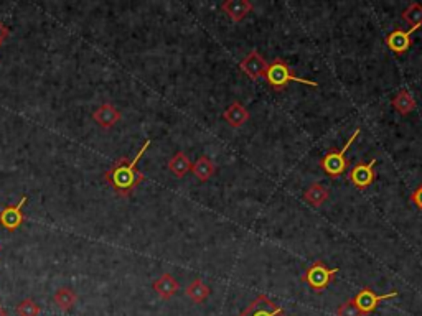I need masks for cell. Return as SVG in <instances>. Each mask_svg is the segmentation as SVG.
I'll list each match as a JSON object with an SVG mask.
<instances>
[{
	"instance_id": "6da1fadb",
	"label": "cell",
	"mask_w": 422,
	"mask_h": 316,
	"mask_svg": "<svg viewBox=\"0 0 422 316\" xmlns=\"http://www.w3.org/2000/svg\"><path fill=\"white\" fill-rule=\"evenodd\" d=\"M151 143V140H145L142 148L137 152V155L132 157V160L127 157L119 158L116 164L104 173V179L117 195L129 196L135 191V188H137L140 183L145 182V175L142 171H139L137 164L140 161V158L144 157V153L149 150Z\"/></svg>"
},
{
	"instance_id": "7a4b0ae2",
	"label": "cell",
	"mask_w": 422,
	"mask_h": 316,
	"mask_svg": "<svg viewBox=\"0 0 422 316\" xmlns=\"http://www.w3.org/2000/svg\"><path fill=\"white\" fill-rule=\"evenodd\" d=\"M264 78H266L267 85L274 87V89H284V87H287V85H290V82H301V85H307L312 87L319 86V82L310 81V79L297 78L296 74L292 73V69H290V66L280 58H276L269 66H267L266 76Z\"/></svg>"
},
{
	"instance_id": "3957f363",
	"label": "cell",
	"mask_w": 422,
	"mask_h": 316,
	"mask_svg": "<svg viewBox=\"0 0 422 316\" xmlns=\"http://www.w3.org/2000/svg\"><path fill=\"white\" fill-rule=\"evenodd\" d=\"M358 135H360V129H356L353 134H351V137L346 140V143L343 145L341 150H330L327 155L320 160V168H322L328 177L337 178L345 173L346 168H348V160L345 158V153L350 150V147L353 145Z\"/></svg>"
},
{
	"instance_id": "277c9868",
	"label": "cell",
	"mask_w": 422,
	"mask_h": 316,
	"mask_svg": "<svg viewBox=\"0 0 422 316\" xmlns=\"http://www.w3.org/2000/svg\"><path fill=\"white\" fill-rule=\"evenodd\" d=\"M338 274V269H328L322 261H316L307 269L305 274L302 275V282L307 283L314 292L320 293L332 283V280L335 279Z\"/></svg>"
},
{
	"instance_id": "5b68a950",
	"label": "cell",
	"mask_w": 422,
	"mask_h": 316,
	"mask_svg": "<svg viewBox=\"0 0 422 316\" xmlns=\"http://www.w3.org/2000/svg\"><path fill=\"white\" fill-rule=\"evenodd\" d=\"M396 297H398V292L386 293V295H376L371 288L366 287V288L360 290V292L355 295V298H351V300H353L356 308L360 310V313L369 315V313H373L378 306H380L381 301L391 300V298H396Z\"/></svg>"
},
{
	"instance_id": "8992f818",
	"label": "cell",
	"mask_w": 422,
	"mask_h": 316,
	"mask_svg": "<svg viewBox=\"0 0 422 316\" xmlns=\"http://www.w3.org/2000/svg\"><path fill=\"white\" fill-rule=\"evenodd\" d=\"M26 201H28V196L24 195L15 206H6V208H2V211H0V226L12 232L19 229L25 221L24 206L26 204Z\"/></svg>"
},
{
	"instance_id": "52a82bcc",
	"label": "cell",
	"mask_w": 422,
	"mask_h": 316,
	"mask_svg": "<svg viewBox=\"0 0 422 316\" xmlns=\"http://www.w3.org/2000/svg\"><path fill=\"white\" fill-rule=\"evenodd\" d=\"M237 316H289L285 311L277 306L269 297L259 295L244 311Z\"/></svg>"
},
{
	"instance_id": "ba28073f",
	"label": "cell",
	"mask_w": 422,
	"mask_h": 316,
	"mask_svg": "<svg viewBox=\"0 0 422 316\" xmlns=\"http://www.w3.org/2000/svg\"><path fill=\"white\" fill-rule=\"evenodd\" d=\"M375 165H376V158H373L369 164H356L351 171L348 173V179L355 184V188L358 190H366V188L375 182Z\"/></svg>"
},
{
	"instance_id": "9c48e42d",
	"label": "cell",
	"mask_w": 422,
	"mask_h": 316,
	"mask_svg": "<svg viewBox=\"0 0 422 316\" xmlns=\"http://www.w3.org/2000/svg\"><path fill=\"white\" fill-rule=\"evenodd\" d=\"M267 66H269V64L266 63V60H264V56L261 55V53L253 50L243 61H241L239 69L244 74H248V76L253 79V81H258L259 78L266 76Z\"/></svg>"
},
{
	"instance_id": "30bf717a",
	"label": "cell",
	"mask_w": 422,
	"mask_h": 316,
	"mask_svg": "<svg viewBox=\"0 0 422 316\" xmlns=\"http://www.w3.org/2000/svg\"><path fill=\"white\" fill-rule=\"evenodd\" d=\"M92 119H94L96 124H99L103 129H112L122 119V114L119 112L111 103H106L99 105V107L92 112Z\"/></svg>"
},
{
	"instance_id": "8fae6325",
	"label": "cell",
	"mask_w": 422,
	"mask_h": 316,
	"mask_svg": "<svg viewBox=\"0 0 422 316\" xmlns=\"http://www.w3.org/2000/svg\"><path fill=\"white\" fill-rule=\"evenodd\" d=\"M417 28H411L409 32H404V30H394L391 32L388 37H386V45H388L389 50H393L396 55H403L406 53L409 48L412 45L411 35L416 32Z\"/></svg>"
},
{
	"instance_id": "7c38bea8",
	"label": "cell",
	"mask_w": 422,
	"mask_h": 316,
	"mask_svg": "<svg viewBox=\"0 0 422 316\" xmlns=\"http://www.w3.org/2000/svg\"><path fill=\"white\" fill-rule=\"evenodd\" d=\"M221 8L235 24H239L248 13L253 12V3L249 0H226L223 2Z\"/></svg>"
},
{
	"instance_id": "4fadbf2b",
	"label": "cell",
	"mask_w": 422,
	"mask_h": 316,
	"mask_svg": "<svg viewBox=\"0 0 422 316\" xmlns=\"http://www.w3.org/2000/svg\"><path fill=\"white\" fill-rule=\"evenodd\" d=\"M152 287L162 300H170L180 290V283L170 274H164L152 283Z\"/></svg>"
},
{
	"instance_id": "5bb4252c",
	"label": "cell",
	"mask_w": 422,
	"mask_h": 316,
	"mask_svg": "<svg viewBox=\"0 0 422 316\" xmlns=\"http://www.w3.org/2000/svg\"><path fill=\"white\" fill-rule=\"evenodd\" d=\"M223 117L228 124L237 129V127L244 125L246 122L249 121V112L239 100H235V103H231L230 107L223 112Z\"/></svg>"
},
{
	"instance_id": "9a60e30c",
	"label": "cell",
	"mask_w": 422,
	"mask_h": 316,
	"mask_svg": "<svg viewBox=\"0 0 422 316\" xmlns=\"http://www.w3.org/2000/svg\"><path fill=\"white\" fill-rule=\"evenodd\" d=\"M391 104H393V107L401 114V116H407L409 112H412L416 109V99L412 98L411 92L407 89L399 91L393 98V100H391Z\"/></svg>"
},
{
	"instance_id": "2e32d148",
	"label": "cell",
	"mask_w": 422,
	"mask_h": 316,
	"mask_svg": "<svg viewBox=\"0 0 422 316\" xmlns=\"http://www.w3.org/2000/svg\"><path fill=\"white\" fill-rule=\"evenodd\" d=\"M192 171L200 182H208L214 175V171H217V166H214V164L208 157H200L195 164L192 165Z\"/></svg>"
},
{
	"instance_id": "e0dca14e",
	"label": "cell",
	"mask_w": 422,
	"mask_h": 316,
	"mask_svg": "<svg viewBox=\"0 0 422 316\" xmlns=\"http://www.w3.org/2000/svg\"><path fill=\"white\" fill-rule=\"evenodd\" d=\"M169 170L175 175L177 178H183L188 171L192 170V161L190 158L185 155L183 152H177L169 161Z\"/></svg>"
},
{
	"instance_id": "ac0fdd59",
	"label": "cell",
	"mask_w": 422,
	"mask_h": 316,
	"mask_svg": "<svg viewBox=\"0 0 422 316\" xmlns=\"http://www.w3.org/2000/svg\"><path fill=\"white\" fill-rule=\"evenodd\" d=\"M53 301L56 303V306H58L61 311H71L74 305L78 303V295L71 288H60L56 290Z\"/></svg>"
},
{
	"instance_id": "d6986e66",
	"label": "cell",
	"mask_w": 422,
	"mask_h": 316,
	"mask_svg": "<svg viewBox=\"0 0 422 316\" xmlns=\"http://www.w3.org/2000/svg\"><path fill=\"white\" fill-rule=\"evenodd\" d=\"M185 293H187V297L195 303H203L206 298L210 297L211 290L208 285L203 282V280L195 279L190 285H188L187 290H185Z\"/></svg>"
},
{
	"instance_id": "ffe728a7",
	"label": "cell",
	"mask_w": 422,
	"mask_h": 316,
	"mask_svg": "<svg viewBox=\"0 0 422 316\" xmlns=\"http://www.w3.org/2000/svg\"><path fill=\"white\" fill-rule=\"evenodd\" d=\"M303 198H305L307 203H310L312 206H315V208H319V206H322L325 201L328 200V190L323 186V184L314 183L309 190L305 191Z\"/></svg>"
},
{
	"instance_id": "44dd1931",
	"label": "cell",
	"mask_w": 422,
	"mask_h": 316,
	"mask_svg": "<svg viewBox=\"0 0 422 316\" xmlns=\"http://www.w3.org/2000/svg\"><path fill=\"white\" fill-rule=\"evenodd\" d=\"M403 19L411 25V28L419 30L422 26V3L419 2L409 3L406 10L403 12Z\"/></svg>"
},
{
	"instance_id": "7402d4cb",
	"label": "cell",
	"mask_w": 422,
	"mask_h": 316,
	"mask_svg": "<svg viewBox=\"0 0 422 316\" xmlns=\"http://www.w3.org/2000/svg\"><path fill=\"white\" fill-rule=\"evenodd\" d=\"M15 311L19 316H40L42 308H40L32 298H25V300H22L19 305H17Z\"/></svg>"
},
{
	"instance_id": "603a6c76",
	"label": "cell",
	"mask_w": 422,
	"mask_h": 316,
	"mask_svg": "<svg viewBox=\"0 0 422 316\" xmlns=\"http://www.w3.org/2000/svg\"><path fill=\"white\" fill-rule=\"evenodd\" d=\"M337 316H363L360 313V310L356 308V305L353 300H346L345 303H341L337 310Z\"/></svg>"
},
{
	"instance_id": "cb8c5ba5",
	"label": "cell",
	"mask_w": 422,
	"mask_h": 316,
	"mask_svg": "<svg viewBox=\"0 0 422 316\" xmlns=\"http://www.w3.org/2000/svg\"><path fill=\"white\" fill-rule=\"evenodd\" d=\"M411 201L422 211V184H419V186L414 190V193H412Z\"/></svg>"
},
{
	"instance_id": "d4e9b609",
	"label": "cell",
	"mask_w": 422,
	"mask_h": 316,
	"mask_svg": "<svg viewBox=\"0 0 422 316\" xmlns=\"http://www.w3.org/2000/svg\"><path fill=\"white\" fill-rule=\"evenodd\" d=\"M8 33H10V32H8L7 26L3 25L2 21H0V45H2V43L6 42V38L8 37Z\"/></svg>"
},
{
	"instance_id": "484cf974",
	"label": "cell",
	"mask_w": 422,
	"mask_h": 316,
	"mask_svg": "<svg viewBox=\"0 0 422 316\" xmlns=\"http://www.w3.org/2000/svg\"><path fill=\"white\" fill-rule=\"evenodd\" d=\"M0 316H8V315H7V310L3 308L2 305H0Z\"/></svg>"
},
{
	"instance_id": "4316f807",
	"label": "cell",
	"mask_w": 422,
	"mask_h": 316,
	"mask_svg": "<svg viewBox=\"0 0 422 316\" xmlns=\"http://www.w3.org/2000/svg\"><path fill=\"white\" fill-rule=\"evenodd\" d=\"M0 46H2V45H0Z\"/></svg>"
}]
</instances>
